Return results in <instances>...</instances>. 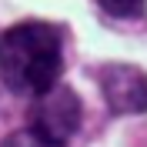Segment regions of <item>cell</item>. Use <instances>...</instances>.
<instances>
[{
	"label": "cell",
	"mask_w": 147,
	"mask_h": 147,
	"mask_svg": "<svg viewBox=\"0 0 147 147\" xmlns=\"http://www.w3.org/2000/svg\"><path fill=\"white\" fill-rule=\"evenodd\" d=\"M64 40L40 20H24L0 34V80L20 97H40L60 80Z\"/></svg>",
	"instance_id": "cell-1"
},
{
	"label": "cell",
	"mask_w": 147,
	"mask_h": 147,
	"mask_svg": "<svg viewBox=\"0 0 147 147\" xmlns=\"http://www.w3.org/2000/svg\"><path fill=\"white\" fill-rule=\"evenodd\" d=\"M144 3L147 0H100V7L107 10L110 17H120V20L140 17V13H144Z\"/></svg>",
	"instance_id": "cell-4"
},
{
	"label": "cell",
	"mask_w": 147,
	"mask_h": 147,
	"mask_svg": "<svg viewBox=\"0 0 147 147\" xmlns=\"http://www.w3.org/2000/svg\"><path fill=\"white\" fill-rule=\"evenodd\" d=\"M3 147H50V144H44L34 130H17V134H10L3 140Z\"/></svg>",
	"instance_id": "cell-5"
},
{
	"label": "cell",
	"mask_w": 147,
	"mask_h": 147,
	"mask_svg": "<svg viewBox=\"0 0 147 147\" xmlns=\"http://www.w3.org/2000/svg\"><path fill=\"white\" fill-rule=\"evenodd\" d=\"M80 97L64 87V84H54L50 90H44L40 97H34V110H30V127L37 137L50 147H64L67 140L80 130Z\"/></svg>",
	"instance_id": "cell-2"
},
{
	"label": "cell",
	"mask_w": 147,
	"mask_h": 147,
	"mask_svg": "<svg viewBox=\"0 0 147 147\" xmlns=\"http://www.w3.org/2000/svg\"><path fill=\"white\" fill-rule=\"evenodd\" d=\"M104 104L114 114H147V74L130 64H104L97 70Z\"/></svg>",
	"instance_id": "cell-3"
}]
</instances>
